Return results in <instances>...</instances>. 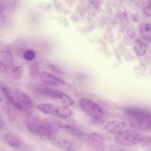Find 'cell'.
I'll list each match as a JSON object with an SVG mask.
<instances>
[{
	"mask_svg": "<svg viewBox=\"0 0 151 151\" xmlns=\"http://www.w3.org/2000/svg\"><path fill=\"white\" fill-rule=\"evenodd\" d=\"M55 104L50 103H41L37 105V108L45 114L53 115L54 114Z\"/></svg>",
	"mask_w": 151,
	"mask_h": 151,
	"instance_id": "cell-14",
	"label": "cell"
},
{
	"mask_svg": "<svg viewBox=\"0 0 151 151\" xmlns=\"http://www.w3.org/2000/svg\"><path fill=\"white\" fill-rule=\"evenodd\" d=\"M140 35L143 39L151 42V24L145 22L141 24L140 29Z\"/></svg>",
	"mask_w": 151,
	"mask_h": 151,
	"instance_id": "cell-16",
	"label": "cell"
},
{
	"mask_svg": "<svg viewBox=\"0 0 151 151\" xmlns=\"http://www.w3.org/2000/svg\"><path fill=\"white\" fill-rule=\"evenodd\" d=\"M143 151H151V149H147V150H143Z\"/></svg>",
	"mask_w": 151,
	"mask_h": 151,
	"instance_id": "cell-29",
	"label": "cell"
},
{
	"mask_svg": "<svg viewBox=\"0 0 151 151\" xmlns=\"http://www.w3.org/2000/svg\"><path fill=\"white\" fill-rule=\"evenodd\" d=\"M127 34L130 37H133L135 35V30H134V28L132 25H130L127 27Z\"/></svg>",
	"mask_w": 151,
	"mask_h": 151,
	"instance_id": "cell-24",
	"label": "cell"
},
{
	"mask_svg": "<svg viewBox=\"0 0 151 151\" xmlns=\"http://www.w3.org/2000/svg\"><path fill=\"white\" fill-rule=\"evenodd\" d=\"M15 93L17 101L16 109L19 110H25L33 107L32 101L26 93L19 90H17Z\"/></svg>",
	"mask_w": 151,
	"mask_h": 151,
	"instance_id": "cell-8",
	"label": "cell"
},
{
	"mask_svg": "<svg viewBox=\"0 0 151 151\" xmlns=\"http://www.w3.org/2000/svg\"><path fill=\"white\" fill-rule=\"evenodd\" d=\"M7 67L4 63L0 61V73H4L7 71Z\"/></svg>",
	"mask_w": 151,
	"mask_h": 151,
	"instance_id": "cell-25",
	"label": "cell"
},
{
	"mask_svg": "<svg viewBox=\"0 0 151 151\" xmlns=\"http://www.w3.org/2000/svg\"><path fill=\"white\" fill-rule=\"evenodd\" d=\"M22 56L26 60L31 61L35 57V52L32 49H28L22 53Z\"/></svg>",
	"mask_w": 151,
	"mask_h": 151,
	"instance_id": "cell-21",
	"label": "cell"
},
{
	"mask_svg": "<svg viewBox=\"0 0 151 151\" xmlns=\"http://www.w3.org/2000/svg\"><path fill=\"white\" fill-rule=\"evenodd\" d=\"M27 128L32 133L35 134L50 136L56 134L58 130L57 128L47 122L38 119H29L25 122Z\"/></svg>",
	"mask_w": 151,
	"mask_h": 151,
	"instance_id": "cell-2",
	"label": "cell"
},
{
	"mask_svg": "<svg viewBox=\"0 0 151 151\" xmlns=\"http://www.w3.org/2000/svg\"><path fill=\"white\" fill-rule=\"evenodd\" d=\"M88 151H104L105 140L100 134L90 133L86 139Z\"/></svg>",
	"mask_w": 151,
	"mask_h": 151,
	"instance_id": "cell-7",
	"label": "cell"
},
{
	"mask_svg": "<svg viewBox=\"0 0 151 151\" xmlns=\"http://www.w3.org/2000/svg\"><path fill=\"white\" fill-rule=\"evenodd\" d=\"M1 139L4 143L14 149H19L22 145L20 139L11 133H6L3 134Z\"/></svg>",
	"mask_w": 151,
	"mask_h": 151,
	"instance_id": "cell-11",
	"label": "cell"
},
{
	"mask_svg": "<svg viewBox=\"0 0 151 151\" xmlns=\"http://www.w3.org/2000/svg\"><path fill=\"white\" fill-rule=\"evenodd\" d=\"M24 68L22 66L13 67L9 72V76L12 79H19L21 77Z\"/></svg>",
	"mask_w": 151,
	"mask_h": 151,
	"instance_id": "cell-19",
	"label": "cell"
},
{
	"mask_svg": "<svg viewBox=\"0 0 151 151\" xmlns=\"http://www.w3.org/2000/svg\"><path fill=\"white\" fill-rule=\"evenodd\" d=\"M39 64L37 61L32 62L29 65V74L31 77H36L40 74Z\"/></svg>",
	"mask_w": 151,
	"mask_h": 151,
	"instance_id": "cell-20",
	"label": "cell"
},
{
	"mask_svg": "<svg viewBox=\"0 0 151 151\" xmlns=\"http://www.w3.org/2000/svg\"><path fill=\"white\" fill-rule=\"evenodd\" d=\"M47 138L52 145L56 147L69 151H74L76 149V144L71 141H70L65 139H63L62 137L55 136H48L47 137Z\"/></svg>",
	"mask_w": 151,
	"mask_h": 151,
	"instance_id": "cell-9",
	"label": "cell"
},
{
	"mask_svg": "<svg viewBox=\"0 0 151 151\" xmlns=\"http://www.w3.org/2000/svg\"><path fill=\"white\" fill-rule=\"evenodd\" d=\"M0 56L4 61V64L7 68H11L13 65V56L11 52L8 50H0Z\"/></svg>",
	"mask_w": 151,
	"mask_h": 151,
	"instance_id": "cell-15",
	"label": "cell"
},
{
	"mask_svg": "<svg viewBox=\"0 0 151 151\" xmlns=\"http://www.w3.org/2000/svg\"><path fill=\"white\" fill-rule=\"evenodd\" d=\"M124 112L136 129L151 130V112L138 107H128Z\"/></svg>",
	"mask_w": 151,
	"mask_h": 151,
	"instance_id": "cell-1",
	"label": "cell"
},
{
	"mask_svg": "<svg viewBox=\"0 0 151 151\" xmlns=\"http://www.w3.org/2000/svg\"><path fill=\"white\" fill-rule=\"evenodd\" d=\"M105 129L109 133L115 136L130 131L137 130L131 122L119 120H113L107 122L105 126Z\"/></svg>",
	"mask_w": 151,
	"mask_h": 151,
	"instance_id": "cell-6",
	"label": "cell"
},
{
	"mask_svg": "<svg viewBox=\"0 0 151 151\" xmlns=\"http://www.w3.org/2000/svg\"><path fill=\"white\" fill-rule=\"evenodd\" d=\"M4 126H5L4 122L2 119H0V129H2L4 127Z\"/></svg>",
	"mask_w": 151,
	"mask_h": 151,
	"instance_id": "cell-27",
	"label": "cell"
},
{
	"mask_svg": "<svg viewBox=\"0 0 151 151\" xmlns=\"http://www.w3.org/2000/svg\"><path fill=\"white\" fill-rule=\"evenodd\" d=\"M9 104L8 102V100L4 94L0 91V106L4 109L5 110H8L9 108L8 105Z\"/></svg>",
	"mask_w": 151,
	"mask_h": 151,
	"instance_id": "cell-22",
	"label": "cell"
},
{
	"mask_svg": "<svg viewBox=\"0 0 151 151\" xmlns=\"http://www.w3.org/2000/svg\"><path fill=\"white\" fill-rule=\"evenodd\" d=\"M110 151H125V150L121 149L120 148H113V149H111Z\"/></svg>",
	"mask_w": 151,
	"mask_h": 151,
	"instance_id": "cell-28",
	"label": "cell"
},
{
	"mask_svg": "<svg viewBox=\"0 0 151 151\" xmlns=\"http://www.w3.org/2000/svg\"><path fill=\"white\" fill-rule=\"evenodd\" d=\"M37 91L41 95L50 98L54 102L61 103L67 106H72L74 104V100L67 94L50 87L45 86L39 87Z\"/></svg>",
	"mask_w": 151,
	"mask_h": 151,
	"instance_id": "cell-3",
	"label": "cell"
},
{
	"mask_svg": "<svg viewBox=\"0 0 151 151\" xmlns=\"http://www.w3.org/2000/svg\"><path fill=\"white\" fill-rule=\"evenodd\" d=\"M0 90L6 98L8 103L15 107L17 104V101L15 92H14L9 87L4 84H2L1 86Z\"/></svg>",
	"mask_w": 151,
	"mask_h": 151,
	"instance_id": "cell-13",
	"label": "cell"
},
{
	"mask_svg": "<svg viewBox=\"0 0 151 151\" xmlns=\"http://www.w3.org/2000/svg\"><path fill=\"white\" fill-rule=\"evenodd\" d=\"M80 109L88 116L97 121H100L102 119L103 112L101 108L93 101L82 98L79 101Z\"/></svg>",
	"mask_w": 151,
	"mask_h": 151,
	"instance_id": "cell-5",
	"label": "cell"
},
{
	"mask_svg": "<svg viewBox=\"0 0 151 151\" xmlns=\"http://www.w3.org/2000/svg\"><path fill=\"white\" fill-rule=\"evenodd\" d=\"M46 120L47 122H48L49 123H50L51 124H52V126H54V127H57V128H61V129H66L67 130H68V129L70 128V125L64 123L60 120H59L58 119L53 118V117H48L46 118Z\"/></svg>",
	"mask_w": 151,
	"mask_h": 151,
	"instance_id": "cell-18",
	"label": "cell"
},
{
	"mask_svg": "<svg viewBox=\"0 0 151 151\" xmlns=\"http://www.w3.org/2000/svg\"><path fill=\"white\" fill-rule=\"evenodd\" d=\"M143 11L147 17H151V1H149L145 6Z\"/></svg>",
	"mask_w": 151,
	"mask_h": 151,
	"instance_id": "cell-23",
	"label": "cell"
},
{
	"mask_svg": "<svg viewBox=\"0 0 151 151\" xmlns=\"http://www.w3.org/2000/svg\"><path fill=\"white\" fill-rule=\"evenodd\" d=\"M72 111L67 106L64 104H55L54 116H56L60 119H66L70 117Z\"/></svg>",
	"mask_w": 151,
	"mask_h": 151,
	"instance_id": "cell-12",
	"label": "cell"
},
{
	"mask_svg": "<svg viewBox=\"0 0 151 151\" xmlns=\"http://www.w3.org/2000/svg\"><path fill=\"white\" fill-rule=\"evenodd\" d=\"M144 143L151 146V137L146 136V140H145Z\"/></svg>",
	"mask_w": 151,
	"mask_h": 151,
	"instance_id": "cell-26",
	"label": "cell"
},
{
	"mask_svg": "<svg viewBox=\"0 0 151 151\" xmlns=\"http://www.w3.org/2000/svg\"><path fill=\"white\" fill-rule=\"evenodd\" d=\"M146 136L142 134L137 130L130 131L115 136V140L121 145L131 146L144 143Z\"/></svg>",
	"mask_w": 151,
	"mask_h": 151,
	"instance_id": "cell-4",
	"label": "cell"
},
{
	"mask_svg": "<svg viewBox=\"0 0 151 151\" xmlns=\"http://www.w3.org/2000/svg\"><path fill=\"white\" fill-rule=\"evenodd\" d=\"M133 50L139 55H143L147 50L145 43L140 39H136L133 43Z\"/></svg>",
	"mask_w": 151,
	"mask_h": 151,
	"instance_id": "cell-17",
	"label": "cell"
},
{
	"mask_svg": "<svg viewBox=\"0 0 151 151\" xmlns=\"http://www.w3.org/2000/svg\"><path fill=\"white\" fill-rule=\"evenodd\" d=\"M39 77L42 82L46 85L61 86L65 84L64 80L47 71H41L39 74Z\"/></svg>",
	"mask_w": 151,
	"mask_h": 151,
	"instance_id": "cell-10",
	"label": "cell"
}]
</instances>
